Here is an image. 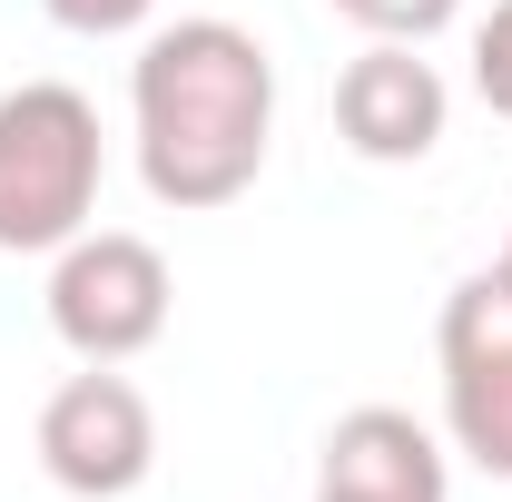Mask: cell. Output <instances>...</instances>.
I'll return each instance as SVG.
<instances>
[{
    "label": "cell",
    "instance_id": "1",
    "mask_svg": "<svg viewBox=\"0 0 512 502\" xmlns=\"http://www.w3.org/2000/svg\"><path fill=\"white\" fill-rule=\"evenodd\" d=\"M128 138H138V178L158 207L207 217L237 207L266 178L276 148V60L247 20H168L138 40L128 60Z\"/></svg>",
    "mask_w": 512,
    "mask_h": 502
},
{
    "label": "cell",
    "instance_id": "2",
    "mask_svg": "<svg viewBox=\"0 0 512 502\" xmlns=\"http://www.w3.org/2000/svg\"><path fill=\"white\" fill-rule=\"evenodd\" d=\"M99 109L69 79L0 89V256H60L99 217Z\"/></svg>",
    "mask_w": 512,
    "mask_h": 502
},
{
    "label": "cell",
    "instance_id": "3",
    "mask_svg": "<svg viewBox=\"0 0 512 502\" xmlns=\"http://www.w3.org/2000/svg\"><path fill=\"white\" fill-rule=\"evenodd\" d=\"M50 335H60L79 365H128L168 335V306H178V276L168 256L128 227H79L60 256H50Z\"/></svg>",
    "mask_w": 512,
    "mask_h": 502
},
{
    "label": "cell",
    "instance_id": "4",
    "mask_svg": "<svg viewBox=\"0 0 512 502\" xmlns=\"http://www.w3.org/2000/svg\"><path fill=\"white\" fill-rule=\"evenodd\" d=\"M40 473L69 502H128L158 473V414L119 365H79V375L40 404Z\"/></svg>",
    "mask_w": 512,
    "mask_h": 502
},
{
    "label": "cell",
    "instance_id": "5",
    "mask_svg": "<svg viewBox=\"0 0 512 502\" xmlns=\"http://www.w3.org/2000/svg\"><path fill=\"white\" fill-rule=\"evenodd\" d=\"M434 365H444V434L473 473L512 483V286L483 266L444 296L434 325Z\"/></svg>",
    "mask_w": 512,
    "mask_h": 502
},
{
    "label": "cell",
    "instance_id": "6",
    "mask_svg": "<svg viewBox=\"0 0 512 502\" xmlns=\"http://www.w3.org/2000/svg\"><path fill=\"white\" fill-rule=\"evenodd\" d=\"M444 119H453V89H444V69L424 60L414 40H375V50H355L345 79H335V128H345V148H355L365 168H414V158H434V148H444Z\"/></svg>",
    "mask_w": 512,
    "mask_h": 502
},
{
    "label": "cell",
    "instance_id": "7",
    "mask_svg": "<svg viewBox=\"0 0 512 502\" xmlns=\"http://www.w3.org/2000/svg\"><path fill=\"white\" fill-rule=\"evenodd\" d=\"M444 443L434 424H414L404 404H355L335 414L316 443V502H444Z\"/></svg>",
    "mask_w": 512,
    "mask_h": 502
},
{
    "label": "cell",
    "instance_id": "8",
    "mask_svg": "<svg viewBox=\"0 0 512 502\" xmlns=\"http://www.w3.org/2000/svg\"><path fill=\"white\" fill-rule=\"evenodd\" d=\"M325 10H335V20H355L365 40H414V50H424V40H444L453 20H463V0H325Z\"/></svg>",
    "mask_w": 512,
    "mask_h": 502
},
{
    "label": "cell",
    "instance_id": "9",
    "mask_svg": "<svg viewBox=\"0 0 512 502\" xmlns=\"http://www.w3.org/2000/svg\"><path fill=\"white\" fill-rule=\"evenodd\" d=\"M473 89H483L493 119H512V0H493L483 30H473Z\"/></svg>",
    "mask_w": 512,
    "mask_h": 502
},
{
    "label": "cell",
    "instance_id": "10",
    "mask_svg": "<svg viewBox=\"0 0 512 502\" xmlns=\"http://www.w3.org/2000/svg\"><path fill=\"white\" fill-rule=\"evenodd\" d=\"M60 30H79V40H128V30H148V10L158 0H40Z\"/></svg>",
    "mask_w": 512,
    "mask_h": 502
},
{
    "label": "cell",
    "instance_id": "11",
    "mask_svg": "<svg viewBox=\"0 0 512 502\" xmlns=\"http://www.w3.org/2000/svg\"><path fill=\"white\" fill-rule=\"evenodd\" d=\"M493 276H503V286H512V247H503V266H493Z\"/></svg>",
    "mask_w": 512,
    "mask_h": 502
}]
</instances>
